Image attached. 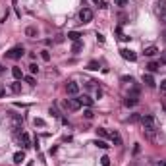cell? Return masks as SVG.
Instances as JSON below:
<instances>
[{
    "instance_id": "obj_10",
    "label": "cell",
    "mask_w": 166,
    "mask_h": 166,
    "mask_svg": "<svg viewBox=\"0 0 166 166\" xmlns=\"http://www.w3.org/2000/svg\"><path fill=\"white\" fill-rule=\"evenodd\" d=\"M79 103L91 108V106H93V98H91V97H87V95H83V97H79Z\"/></svg>"
},
{
    "instance_id": "obj_30",
    "label": "cell",
    "mask_w": 166,
    "mask_h": 166,
    "mask_svg": "<svg viewBox=\"0 0 166 166\" xmlns=\"http://www.w3.org/2000/svg\"><path fill=\"white\" fill-rule=\"evenodd\" d=\"M160 91H162V93H166V79H164V81H160Z\"/></svg>"
},
{
    "instance_id": "obj_20",
    "label": "cell",
    "mask_w": 166,
    "mask_h": 166,
    "mask_svg": "<svg viewBox=\"0 0 166 166\" xmlns=\"http://www.w3.org/2000/svg\"><path fill=\"white\" fill-rule=\"evenodd\" d=\"M147 68H149V72L153 73V72H157V70H158V64H157V62H151V64L147 66Z\"/></svg>"
},
{
    "instance_id": "obj_22",
    "label": "cell",
    "mask_w": 166,
    "mask_h": 166,
    "mask_svg": "<svg viewBox=\"0 0 166 166\" xmlns=\"http://www.w3.org/2000/svg\"><path fill=\"white\" fill-rule=\"evenodd\" d=\"M83 116H85L87 120H91V118L95 116V112H93V110H91V108H87V110H85V112H83Z\"/></svg>"
},
{
    "instance_id": "obj_11",
    "label": "cell",
    "mask_w": 166,
    "mask_h": 166,
    "mask_svg": "<svg viewBox=\"0 0 166 166\" xmlns=\"http://www.w3.org/2000/svg\"><path fill=\"white\" fill-rule=\"evenodd\" d=\"M110 139L114 141V145H122V137H120L118 131H110Z\"/></svg>"
},
{
    "instance_id": "obj_24",
    "label": "cell",
    "mask_w": 166,
    "mask_h": 166,
    "mask_svg": "<svg viewBox=\"0 0 166 166\" xmlns=\"http://www.w3.org/2000/svg\"><path fill=\"white\" fill-rule=\"evenodd\" d=\"M87 68H89V70H98V62H95V60H91L89 64H87Z\"/></svg>"
},
{
    "instance_id": "obj_19",
    "label": "cell",
    "mask_w": 166,
    "mask_h": 166,
    "mask_svg": "<svg viewBox=\"0 0 166 166\" xmlns=\"http://www.w3.org/2000/svg\"><path fill=\"white\" fill-rule=\"evenodd\" d=\"M41 58L45 60V62H48V60H50V52H48V50H41Z\"/></svg>"
},
{
    "instance_id": "obj_12",
    "label": "cell",
    "mask_w": 166,
    "mask_h": 166,
    "mask_svg": "<svg viewBox=\"0 0 166 166\" xmlns=\"http://www.w3.org/2000/svg\"><path fill=\"white\" fill-rule=\"evenodd\" d=\"M10 89H12V93H16V95H18V93H21V83L16 79L12 85H10Z\"/></svg>"
},
{
    "instance_id": "obj_7",
    "label": "cell",
    "mask_w": 166,
    "mask_h": 166,
    "mask_svg": "<svg viewBox=\"0 0 166 166\" xmlns=\"http://www.w3.org/2000/svg\"><path fill=\"white\" fill-rule=\"evenodd\" d=\"M143 83H145L147 87H154L157 83H154V77L151 73H143Z\"/></svg>"
},
{
    "instance_id": "obj_14",
    "label": "cell",
    "mask_w": 166,
    "mask_h": 166,
    "mask_svg": "<svg viewBox=\"0 0 166 166\" xmlns=\"http://www.w3.org/2000/svg\"><path fill=\"white\" fill-rule=\"evenodd\" d=\"M12 75L16 77L18 81H19V79H23V72H21L19 68H12Z\"/></svg>"
},
{
    "instance_id": "obj_34",
    "label": "cell",
    "mask_w": 166,
    "mask_h": 166,
    "mask_svg": "<svg viewBox=\"0 0 166 166\" xmlns=\"http://www.w3.org/2000/svg\"><path fill=\"white\" fill-rule=\"evenodd\" d=\"M157 166H166V160H160V162H158Z\"/></svg>"
},
{
    "instance_id": "obj_13",
    "label": "cell",
    "mask_w": 166,
    "mask_h": 166,
    "mask_svg": "<svg viewBox=\"0 0 166 166\" xmlns=\"http://www.w3.org/2000/svg\"><path fill=\"white\" fill-rule=\"evenodd\" d=\"M79 37H81V33H77V31H70V33H68V39L73 41V43L79 41Z\"/></svg>"
},
{
    "instance_id": "obj_35",
    "label": "cell",
    "mask_w": 166,
    "mask_h": 166,
    "mask_svg": "<svg viewBox=\"0 0 166 166\" xmlns=\"http://www.w3.org/2000/svg\"><path fill=\"white\" fill-rule=\"evenodd\" d=\"M4 72V68H2V64H0V73H2Z\"/></svg>"
},
{
    "instance_id": "obj_32",
    "label": "cell",
    "mask_w": 166,
    "mask_h": 166,
    "mask_svg": "<svg viewBox=\"0 0 166 166\" xmlns=\"http://www.w3.org/2000/svg\"><path fill=\"white\" fill-rule=\"evenodd\" d=\"M164 4H166V0H158V6L160 8H164Z\"/></svg>"
},
{
    "instance_id": "obj_4",
    "label": "cell",
    "mask_w": 166,
    "mask_h": 166,
    "mask_svg": "<svg viewBox=\"0 0 166 166\" xmlns=\"http://www.w3.org/2000/svg\"><path fill=\"white\" fill-rule=\"evenodd\" d=\"M64 106L68 108V110H79L81 103H79V98H68V101L64 103Z\"/></svg>"
},
{
    "instance_id": "obj_3",
    "label": "cell",
    "mask_w": 166,
    "mask_h": 166,
    "mask_svg": "<svg viewBox=\"0 0 166 166\" xmlns=\"http://www.w3.org/2000/svg\"><path fill=\"white\" fill-rule=\"evenodd\" d=\"M79 19H81V23H89V21L93 19V10H89V8H81Z\"/></svg>"
},
{
    "instance_id": "obj_31",
    "label": "cell",
    "mask_w": 166,
    "mask_h": 166,
    "mask_svg": "<svg viewBox=\"0 0 166 166\" xmlns=\"http://www.w3.org/2000/svg\"><path fill=\"white\" fill-rule=\"evenodd\" d=\"M97 39H98V43H104V37L101 35V33H97Z\"/></svg>"
},
{
    "instance_id": "obj_9",
    "label": "cell",
    "mask_w": 166,
    "mask_h": 166,
    "mask_svg": "<svg viewBox=\"0 0 166 166\" xmlns=\"http://www.w3.org/2000/svg\"><path fill=\"white\" fill-rule=\"evenodd\" d=\"M124 104H126V106H135V104H137V97H135V95H128L126 101H124Z\"/></svg>"
},
{
    "instance_id": "obj_15",
    "label": "cell",
    "mask_w": 166,
    "mask_h": 166,
    "mask_svg": "<svg viewBox=\"0 0 166 166\" xmlns=\"http://www.w3.org/2000/svg\"><path fill=\"white\" fill-rule=\"evenodd\" d=\"M21 160H25V153L23 151H18L14 154V162H21Z\"/></svg>"
},
{
    "instance_id": "obj_2",
    "label": "cell",
    "mask_w": 166,
    "mask_h": 166,
    "mask_svg": "<svg viewBox=\"0 0 166 166\" xmlns=\"http://www.w3.org/2000/svg\"><path fill=\"white\" fill-rule=\"evenodd\" d=\"M23 47H14V48H10L8 52H6V58H10V60H19L21 56H23Z\"/></svg>"
},
{
    "instance_id": "obj_21",
    "label": "cell",
    "mask_w": 166,
    "mask_h": 166,
    "mask_svg": "<svg viewBox=\"0 0 166 166\" xmlns=\"http://www.w3.org/2000/svg\"><path fill=\"white\" fill-rule=\"evenodd\" d=\"M79 50H81V43L77 41V43H73V47H72V52H75V54H77Z\"/></svg>"
},
{
    "instance_id": "obj_18",
    "label": "cell",
    "mask_w": 166,
    "mask_h": 166,
    "mask_svg": "<svg viewBox=\"0 0 166 166\" xmlns=\"http://www.w3.org/2000/svg\"><path fill=\"white\" fill-rule=\"evenodd\" d=\"M25 35H27V37H37V29H35V27H27V29H25Z\"/></svg>"
},
{
    "instance_id": "obj_25",
    "label": "cell",
    "mask_w": 166,
    "mask_h": 166,
    "mask_svg": "<svg viewBox=\"0 0 166 166\" xmlns=\"http://www.w3.org/2000/svg\"><path fill=\"white\" fill-rule=\"evenodd\" d=\"M114 4L120 6V8H126L128 6V0H114Z\"/></svg>"
},
{
    "instance_id": "obj_17",
    "label": "cell",
    "mask_w": 166,
    "mask_h": 166,
    "mask_svg": "<svg viewBox=\"0 0 166 166\" xmlns=\"http://www.w3.org/2000/svg\"><path fill=\"white\" fill-rule=\"evenodd\" d=\"M93 145H97L98 149H108V145H106V141H103V139H97Z\"/></svg>"
},
{
    "instance_id": "obj_26",
    "label": "cell",
    "mask_w": 166,
    "mask_h": 166,
    "mask_svg": "<svg viewBox=\"0 0 166 166\" xmlns=\"http://www.w3.org/2000/svg\"><path fill=\"white\" fill-rule=\"evenodd\" d=\"M29 72H31V73H37V72H39V66H37V64H29Z\"/></svg>"
},
{
    "instance_id": "obj_16",
    "label": "cell",
    "mask_w": 166,
    "mask_h": 166,
    "mask_svg": "<svg viewBox=\"0 0 166 166\" xmlns=\"http://www.w3.org/2000/svg\"><path fill=\"white\" fill-rule=\"evenodd\" d=\"M157 52H158L157 47H147V48H145V56H154Z\"/></svg>"
},
{
    "instance_id": "obj_23",
    "label": "cell",
    "mask_w": 166,
    "mask_h": 166,
    "mask_svg": "<svg viewBox=\"0 0 166 166\" xmlns=\"http://www.w3.org/2000/svg\"><path fill=\"white\" fill-rule=\"evenodd\" d=\"M97 135H101V137H106V135H110V133H108V131H106L104 128H98V129H97Z\"/></svg>"
},
{
    "instance_id": "obj_28",
    "label": "cell",
    "mask_w": 166,
    "mask_h": 166,
    "mask_svg": "<svg viewBox=\"0 0 166 166\" xmlns=\"http://www.w3.org/2000/svg\"><path fill=\"white\" fill-rule=\"evenodd\" d=\"M25 81H27L29 85H35V77H31V75H27V77H25Z\"/></svg>"
},
{
    "instance_id": "obj_6",
    "label": "cell",
    "mask_w": 166,
    "mask_h": 166,
    "mask_svg": "<svg viewBox=\"0 0 166 166\" xmlns=\"http://www.w3.org/2000/svg\"><path fill=\"white\" fill-rule=\"evenodd\" d=\"M122 56H124L126 60H129V62H135V60H137V54H135L133 50H129V48H124V50H122Z\"/></svg>"
},
{
    "instance_id": "obj_1",
    "label": "cell",
    "mask_w": 166,
    "mask_h": 166,
    "mask_svg": "<svg viewBox=\"0 0 166 166\" xmlns=\"http://www.w3.org/2000/svg\"><path fill=\"white\" fill-rule=\"evenodd\" d=\"M141 126H143V131H157V120L151 114H145L141 116Z\"/></svg>"
},
{
    "instance_id": "obj_29",
    "label": "cell",
    "mask_w": 166,
    "mask_h": 166,
    "mask_svg": "<svg viewBox=\"0 0 166 166\" xmlns=\"http://www.w3.org/2000/svg\"><path fill=\"white\" fill-rule=\"evenodd\" d=\"M122 81H129V83H133V77H131V75H124V77H122Z\"/></svg>"
},
{
    "instance_id": "obj_5",
    "label": "cell",
    "mask_w": 166,
    "mask_h": 166,
    "mask_svg": "<svg viewBox=\"0 0 166 166\" xmlns=\"http://www.w3.org/2000/svg\"><path fill=\"white\" fill-rule=\"evenodd\" d=\"M66 91H68V95H77V93H79V85H77L75 81H68Z\"/></svg>"
},
{
    "instance_id": "obj_8",
    "label": "cell",
    "mask_w": 166,
    "mask_h": 166,
    "mask_svg": "<svg viewBox=\"0 0 166 166\" xmlns=\"http://www.w3.org/2000/svg\"><path fill=\"white\" fill-rule=\"evenodd\" d=\"M19 141H21V145H23V149H29L31 147V139H29L27 133H21L19 135Z\"/></svg>"
},
{
    "instance_id": "obj_27",
    "label": "cell",
    "mask_w": 166,
    "mask_h": 166,
    "mask_svg": "<svg viewBox=\"0 0 166 166\" xmlns=\"http://www.w3.org/2000/svg\"><path fill=\"white\" fill-rule=\"evenodd\" d=\"M101 164H103V166H110V158H108V157H103V158H101Z\"/></svg>"
},
{
    "instance_id": "obj_33",
    "label": "cell",
    "mask_w": 166,
    "mask_h": 166,
    "mask_svg": "<svg viewBox=\"0 0 166 166\" xmlns=\"http://www.w3.org/2000/svg\"><path fill=\"white\" fill-rule=\"evenodd\" d=\"M4 93H6V91H4V87L0 85V97H4Z\"/></svg>"
}]
</instances>
